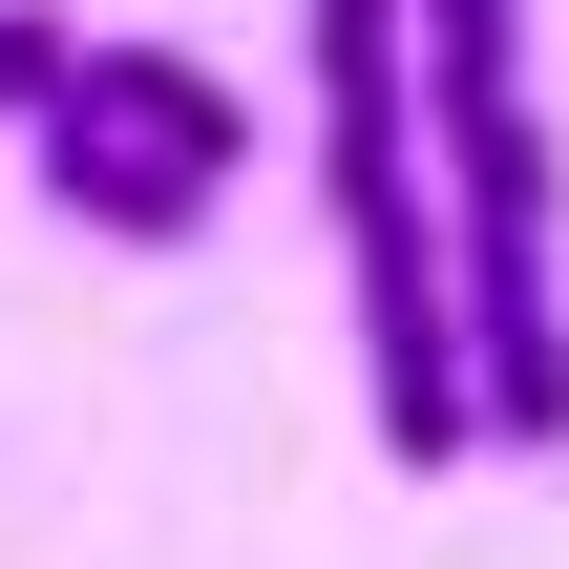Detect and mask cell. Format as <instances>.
I'll list each match as a JSON object with an SVG mask.
<instances>
[{
  "instance_id": "obj_1",
  "label": "cell",
  "mask_w": 569,
  "mask_h": 569,
  "mask_svg": "<svg viewBox=\"0 0 569 569\" xmlns=\"http://www.w3.org/2000/svg\"><path fill=\"white\" fill-rule=\"evenodd\" d=\"M422 42V190L465 274V401L486 443H569V169L528 106V0H401Z\"/></svg>"
},
{
  "instance_id": "obj_2",
  "label": "cell",
  "mask_w": 569,
  "mask_h": 569,
  "mask_svg": "<svg viewBox=\"0 0 569 569\" xmlns=\"http://www.w3.org/2000/svg\"><path fill=\"white\" fill-rule=\"evenodd\" d=\"M296 42H317V211H338V274H359L380 443L465 465L486 401H465V274H443V190H422V42H401V0H296Z\"/></svg>"
},
{
  "instance_id": "obj_3",
  "label": "cell",
  "mask_w": 569,
  "mask_h": 569,
  "mask_svg": "<svg viewBox=\"0 0 569 569\" xmlns=\"http://www.w3.org/2000/svg\"><path fill=\"white\" fill-rule=\"evenodd\" d=\"M21 169H42V211H63V232H106V253H190V232H211V169H190V148H148V127H106V106H42V127H21Z\"/></svg>"
},
{
  "instance_id": "obj_4",
  "label": "cell",
  "mask_w": 569,
  "mask_h": 569,
  "mask_svg": "<svg viewBox=\"0 0 569 569\" xmlns=\"http://www.w3.org/2000/svg\"><path fill=\"white\" fill-rule=\"evenodd\" d=\"M63 106H106V127H148V148H190L211 190L253 169V84H211L190 42H84V63H63Z\"/></svg>"
},
{
  "instance_id": "obj_5",
  "label": "cell",
  "mask_w": 569,
  "mask_h": 569,
  "mask_svg": "<svg viewBox=\"0 0 569 569\" xmlns=\"http://www.w3.org/2000/svg\"><path fill=\"white\" fill-rule=\"evenodd\" d=\"M63 63H84V21H63V0H0V127H42Z\"/></svg>"
}]
</instances>
